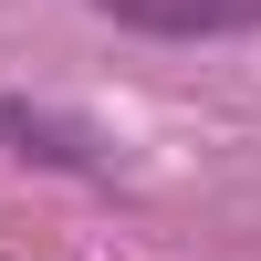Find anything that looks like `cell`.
Wrapping results in <instances>:
<instances>
[{"label": "cell", "mask_w": 261, "mask_h": 261, "mask_svg": "<svg viewBox=\"0 0 261 261\" xmlns=\"http://www.w3.org/2000/svg\"><path fill=\"white\" fill-rule=\"evenodd\" d=\"M125 32H157V42H230L261 32V0H105Z\"/></svg>", "instance_id": "2"}, {"label": "cell", "mask_w": 261, "mask_h": 261, "mask_svg": "<svg viewBox=\"0 0 261 261\" xmlns=\"http://www.w3.org/2000/svg\"><path fill=\"white\" fill-rule=\"evenodd\" d=\"M0 157L63 167V178H115V157L84 115H53V105H21V94H0Z\"/></svg>", "instance_id": "1"}]
</instances>
